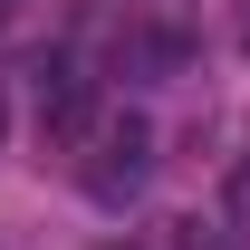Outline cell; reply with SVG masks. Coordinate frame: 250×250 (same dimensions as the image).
<instances>
[{
	"mask_svg": "<svg viewBox=\"0 0 250 250\" xmlns=\"http://www.w3.org/2000/svg\"><path fill=\"white\" fill-rule=\"evenodd\" d=\"M145 173H154V125L145 116H116V125H96V164H87V192L116 212V202H135L145 192Z\"/></svg>",
	"mask_w": 250,
	"mask_h": 250,
	"instance_id": "1",
	"label": "cell"
},
{
	"mask_svg": "<svg viewBox=\"0 0 250 250\" xmlns=\"http://www.w3.org/2000/svg\"><path fill=\"white\" fill-rule=\"evenodd\" d=\"M39 106H48V135H96V87L67 58H39Z\"/></svg>",
	"mask_w": 250,
	"mask_h": 250,
	"instance_id": "2",
	"label": "cell"
},
{
	"mask_svg": "<svg viewBox=\"0 0 250 250\" xmlns=\"http://www.w3.org/2000/svg\"><path fill=\"white\" fill-rule=\"evenodd\" d=\"M173 250H241V241H231L221 221H202V212H192V221H173Z\"/></svg>",
	"mask_w": 250,
	"mask_h": 250,
	"instance_id": "3",
	"label": "cell"
},
{
	"mask_svg": "<svg viewBox=\"0 0 250 250\" xmlns=\"http://www.w3.org/2000/svg\"><path fill=\"white\" fill-rule=\"evenodd\" d=\"M221 231H231V241H250V164L231 173V221H221Z\"/></svg>",
	"mask_w": 250,
	"mask_h": 250,
	"instance_id": "4",
	"label": "cell"
},
{
	"mask_svg": "<svg viewBox=\"0 0 250 250\" xmlns=\"http://www.w3.org/2000/svg\"><path fill=\"white\" fill-rule=\"evenodd\" d=\"M0 135H10V106H0Z\"/></svg>",
	"mask_w": 250,
	"mask_h": 250,
	"instance_id": "5",
	"label": "cell"
},
{
	"mask_svg": "<svg viewBox=\"0 0 250 250\" xmlns=\"http://www.w3.org/2000/svg\"><path fill=\"white\" fill-rule=\"evenodd\" d=\"M0 20H10V0H0Z\"/></svg>",
	"mask_w": 250,
	"mask_h": 250,
	"instance_id": "6",
	"label": "cell"
}]
</instances>
